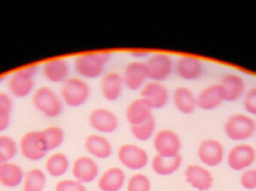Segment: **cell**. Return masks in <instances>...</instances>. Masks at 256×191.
I'll return each mask as SVG.
<instances>
[{"label":"cell","instance_id":"1","mask_svg":"<svg viewBox=\"0 0 256 191\" xmlns=\"http://www.w3.org/2000/svg\"><path fill=\"white\" fill-rule=\"evenodd\" d=\"M111 54L108 52H88L75 58L76 73L84 79H96L103 75Z\"/></svg>","mask_w":256,"mask_h":191},{"label":"cell","instance_id":"2","mask_svg":"<svg viewBox=\"0 0 256 191\" xmlns=\"http://www.w3.org/2000/svg\"><path fill=\"white\" fill-rule=\"evenodd\" d=\"M32 103L34 109L48 118L58 117L64 109L61 96L49 86L36 88L32 94Z\"/></svg>","mask_w":256,"mask_h":191},{"label":"cell","instance_id":"3","mask_svg":"<svg viewBox=\"0 0 256 191\" xmlns=\"http://www.w3.org/2000/svg\"><path fill=\"white\" fill-rule=\"evenodd\" d=\"M38 68L36 65H30L14 72L8 79L7 86L12 97L24 99L34 92L36 77Z\"/></svg>","mask_w":256,"mask_h":191},{"label":"cell","instance_id":"4","mask_svg":"<svg viewBox=\"0 0 256 191\" xmlns=\"http://www.w3.org/2000/svg\"><path fill=\"white\" fill-rule=\"evenodd\" d=\"M224 132L231 141L236 142L248 141L256 133L255 119L245 113H234L226 120Z\"/></svg>","mask_w":256,"mask_h":191},{"label":"cell","instance_id":"5","mask_svg":"<svg viewBox=\"0 0 256 191\" xmlns=\"http://www.w3.org/2000/svg\"><path fill=\"white\" fill-rule=\"evenodd\" d=\"M90 94V85L82 78L69 77L60 88V95L63 103L70 108H78L86 103Z\"/></svg>","mask_w":256,"mask_h":191},{"label":"cell","instance_id":"6","mask_svg":"<svg viewBox=\"0 0 256 191\" xmlns=\"http://www.w3.org/2000/svg\"><path fill=\"white\" fill-rule=\"evenodd\" d=\"M18 147L22 157L32 162L44 159L49 152L42 130L30 131L24 134L18 143Z\"/></svg>","mask_w":256,"mask_h":191},{"label":"cell","instance_id":"7","mask_svg":"<svg viewBox=\"0 0 256 191\" xmlns=\"http://www.w3.org/2000/svg\"><path fill=\"white\" fill-rule=\"evenodd\" d=\"M147 67L148 79L154 82H162L171 76L174 64L172 58L166 53L153 54L144 61Z\"/></svg>","mask_w":256,"mask_h":191},{"label":"cell","instance_id":"8","mask_svg":"<svg viewBox=\"0 0 256 191\" xmlns=\"http://www.w3.org/2000/svg\"><path fill=\"white\" fill-rule=\"evenodd\" d=\"M256 150L248 144H239L233 147L228 152L227 163L234 171H245L255 163Z\"/></svg>","mask_w":256,"mask_h":191},{"label":"cell","instance_id":"9","mask_svg":"<svg viewBox=\"0 0 256 191\" xmlns=\"http://www.w3.org/2000/svg\"><path fill=\"white\" fill-rule=\"evenodd\" d=\"M154 146L159 156L174 158L179 155L182 141L176 132L170 129H162L156 134Z\"/></svg>","mask_w":256,"mask_h":191},{"label":"cell","instance_id":"10","mask_svg":"<svg viewBox=\"0 0 256 191\" xmlns=\"http://www.w3.org/2000/svg\"><path fill=\"white\" fill-rule=\"evenodd\" d=\"M88 123L94 130L100 133H112L120 126L118 117L108 108H96L88 115Z\"/></svg>","mask_w":256,"mask_h":191},{"label":"cell","instance_id":"11","mask_svg":"<svg viewBox=\"0 0 256 191\" xmlns=\"http://www.w3.org/2000/svg\"><path fill=\"white\" fill-rule=\"evenodd\" d=\"M141 98H142L152 110L162 109L165 108L170 99L168 88L162 82H146L142 88Z\"/></svg>","mask_w":256,"mask_h":191},{"label":"cell","instance_id":"12","mask_svg":"<svg viewBox=\"0 0 256 191\" xmlns=\"http://www.w3.org/2000/svg\"><path fill=\"white\" fill-rule=\"evenodd\" d=\"M198 156L206 166L214 168L224 161L225 149L220 141L209 138L202 141L198 147Z\"/></svg>","mask_w":256,"mask_h":191},{"label":"cell","instance_id":"13","mask_svg":"<svg viewBox=\"0 0 256 191\" xmlns=\"http://www.w3.org/2000/svg\"><path fill=\"white\" fill-rule=\"evenodd\" d=\"M124 86L130 91L141 90L148 79L146 62L134 61L128 63L123 74Z\"/></svg>","mask_w":256,"mask_h":191},{"label":"cell","instance_id":"14","mask_svg":"<svg viewBox=\"0 0 256 191\" xmlns=\"http://www.w3.org/2000/svg\"><path fill=\"white\" fill-rule=\"evenodd\" d=\"M118 157L122 164L130 170L142 169L148 161L146 150L130 144H124L120 147Z\"/></svg>","mask_w":256,"mask_h":191},{"label":"cell","instance_id":"15","mask_svg":"<svg viewBox=\"0 0 256 191\" xmlns=\"http://www.w3.org/2000/svg\"><path fill=\"white\" fill-rule=\"evenodd\" d=\"M174 70L178 76L183 80L196 81L202 76L204 64L197 57L185 55L178 59Z\"/></svg>","mask_w":256,"mask_h":191},{"label":"cell","instance_id":"16","mask_svg":"<svg viewBox=\"0 0 256 191\" xmlns=\"http://www.w3.org/2000/svg\"><path fill=\"white\" fill-rule=\"evenodd\" d=\"M42 73L48 82L62 85L69 78L70 66L64 58H54L42 64Z\"/></svg>","mask_w":256,"mask_h":191},{"label":"cell","instance_id":"17","mask_svg":"<svg viewBox=\"0 0 256 191\" xmlns=\"http://www.w3.org/2000/svg\"><path fill=\"white\" fill-rule=\"evenodd\" d=\"M197 107L203 111H213L225 102L220 84H212L203 88L196 95Z\"/></svg>","mask_w":256,"mask_h":191},{"label":"cell","instance_id":"18","mask_svg":"<svg viewBox=\"0 0 256 191\" xmlns=\"http://www.w3.org/2000/svg\"><path fill=\"white\" fill-rule=\"evenodd\" d=\"M225 102H236L242 99L246 93V82L242 76L234 73H228L221 79Z\"/></svg>","mask_w":256,"mask_h":191},{"label":"cell","instance_id":"19","mask_svg":"<svg viewBox=\"0 0 256 191\" xmlns=\"http://www.w3.org/2000/svg\"><path fill=\"white\" fill-rule=\"evenodd\" d=\"M123 76L118 72L110 71L105 73L100 82L102 96L109 102H115L121 97L124 89Z\"/></svg>","mask_w":256,"mask_h":191},{"label":"cell","instance_id":"20","mask_svg":"<svg viewBox=\"0 0 256 191\" xmlns=\"http://www.w3.org/2000/svg\"><path fill=\"white\" fill-rule=\"evenodd\" d=\"M186 182L198 191H208L214 179L210 171L200 165H189L185 171Z\"/></svg>","mask_w":256,"mask_h":191},{"label":"cell","instance_id":"21","mask_svg":"<svg viewBox=\"0 0 256 191\" xmlns=\"http://www.w3.org/2000/svg\"><path fill=\"white\" fill-rule=\"evenodd\" d=\"M152 108L150 105L140 97L130 102L126 108V120L130 126L140 124L153 117Z\"/></svg>","mask_w":256,"mask_h":191},{"label":"cell","instance_id":"22","mask_svg":"<svg viewBox=\"0 0 256 191\" xmlns=\"http://www.w3.org/2000/svg\"><path fill=\"white\" fill-rule=\"evenodd\" d=\"M173 103L176 109L183 114H191L197 107L196 95L190 88L185 86L178 87L172 94Z\"/></svg>","mask_w":256,"mask_h":191},{"label":"cell","instance_id":"23","mask_svg":"<svg viewBox=\"0 0 256 191\" xmlns=\"http://www.w3.org/2000/svg\"><path fill=\"white\" fill-rule=\"evenodd\" d=\"M98 172L97 164L87 156L78 158L72 168L74 177L80 183H91L97 177Z\"/></svg>","mask_w":256,"mask_h":191},{"label":"cell","instance_id":"24","mask_svg":"<svg viewBox=\"0 0 256 191\" xmlns=\"http://www.w3.org/2000/svg\"><path fill=\"white\" fill-rule=\"evenodd\" d=\"M25 173L20 165L6 162L0 168V184L8 189H14L22 184Z\"/></svg>","mask_w":256,"mask_h":191},{"label":"cell","instance_id":"25","mask_svg":"<svg viewBox=\"0 0 256 191\" xmlns=\"http://www.w3.org/2000/svg\"><path fill=\"white\" fill-rule=\"evenodd\" d=\"M85 147L90 154L98 159H108L112 153L110 142L104 137L96 134L87 137Z\"/></svg>","mask_w":256,"mask_h":191},{"label":"cell","instance_id":"26","mask_svg":"<svg viewBox=\"0 0 256 191\" xmlns=\"http://www.w3.org/2000/svg\"><path fill=\"white\" fill-rule=\"evenodd\" d=\"M126 176L122 170L112 168L108 170L99 180L98 186L103 191H118L122 188Z\"/></svg>","mask_w":256,"mask_h":191},{"label":"cell","instance_id":"27","mask_svg":"<svg viewBox=\"0 0 256 191\" xmlns=\"http://www.w3.org/2000/svg\"><path fill=\"white\" fill-rule=\"evenodd\" d=\"M182 162L180 154L174 158H164L156 155L152 161V168L158 175H171L179 169Z\"/></svg>","mask_w":256,"mask_h":191},{"label":"cell","instance_id":"28","mask_svg":"<svg viewBox=\"0 0 256 191\" xmlns=\"http://www.w3.org/2000/svg\"><path fill=\"white\" fill-rule=\"evenodd\" d=\"M70 162L64 153H56L50 155L45 162V169L50 176L58 177L64 175L68 170Z\"/></svg>","mask_w":256,"mask_h":191},{"label":"cell","instance_id":"29","mask_svg":"<svg viewBox=\"0 0 256 191\" xmlns=\"http://www.w3.org/2000/svg\"><path fill=\"white\" fill-rule=\"evenodd\" d=\"M46 175L38 168L25 173L22 182V191H43L46 186Z\"/></svg>","mask_w":256,"mask_h":191},{"label":"cell","instance_id":"30","mask_svg":"<svg viewBox=\"0 0 256 191\" xmlns=\"http://www.w3.org/2000/svg\"><path fill=\"white\" fill-rule=\"evenodd\" d=\"M48 150H56L64 142V131L58 126H50L42 130Z\"/></svg>","mask_w":256,"mask_h":191},{"label":"cell","instance_id":"31","mask_svg":"<svg viewBox=\"0 0 256 191\" xmlns=\"http://www.w3.org/2000/svg\"><path fill=\"white\" fill-rule=\"evenodd\" d=\"M156 129V120L152 117L146 121L130 126L131 133L136 139L140 141H146L152 138Z\"/></svg>","mask_w":256,"mask_h":191},{"label":"cell","instance_id":"32","mask_svg":"<svg viewBox=\"0 0 256 191\" xmlns=\"http://www.w3.org/2000/svg\"><path fill=\"white\" fill-rule=\"evenodd\" d=\"M19 152V147L16 141L12 136L6 134H0V153L7 161H12L16 157Z\"/></svg>","mask_w":256,"mask_h":191},{"label":"cell","instance_id":"33","mask_svg":"<svg viewBox=\"0 0 256 191\" xmlns=\"http://www.w3.org/2000/svg\"><path fill=\"white\" fill-rule=\"evenodd\" d=\"M150 183L148 178L142 174H136L131 177L128 186V191H149Z\"/></svg>","mask_w":256,"mask_h":191},{"label":"cell","instance_id":"34","mask_svg":"<svg viewBox=\"0 0 256 191\" xmlns=\"http://www.w3.org/2000/svg\"><path fill=\"white\" fill-rule=\"evenodd\" d=\"M243 106L246 114L256 116V86L252 87L245 93L243 97Z\"/></svg>","mask_w":256,"mask_h":191},{"label":"cell","instance_id":"35","mask_svg":"<svg viewBox=\"0 0 256 191\" xmlns=\"http://www.w3.org/2000/svg\"><path fill=\"white\" fill-rule=\"evenodd\" d=\"M240 184L246 190L256 189V168L244 171L240 177Z\"/></svg>","mask_w":256,"mask_h":191},{"label":"cell","instance_id":"36","mask_svg":"<svg viewBox=\"0 0 256 191\" xmlns=\"http://www.w3.org/2000/svg\"><path fill=\"white\" fill-rule=\"evenodd\" d=\"M56 191H86L80 182L62 180L56 186Z\"/></svg>","mask_w":256,"mask_h":191},{"label":"cell","instance_id":"37","mask_svg":"<svg viewBox=\"0 0 256 191\" xmlns=\"http://www.w3.org/2000/svg\"><path fill=\"white\" fill-rule=\"evenodd\" d=\"M12 111V110L0 107V134L4 133L10 126Z\"/></svg>","mask_w":256,"mask_h":191},{"label":"cell","instance_id":"38","mask_svg":"<svg viewBox=\"0 0 256 191\" xmlns=\"http://www.w3.org/2000/svg\"><path fill=\"white\" fill-rule=\"evenodd\" d=\"M13 98L9 93L0 91V107L12 110L13 108Z\"/></svg>","mask_w":256,"mask_h":191},{"label":"cell","instance_id":"39","mask_svg":"<svg viewBox=\"0 0 256 191\" xmlns=\"http://www.w3.org/2000/svg\"><path fill=\"white\" fill-rule=\"evenodd\" d=\"M131 55L134 58L142 59L144 58H148L149 52L144 50H134L131 52Z\"/></svg>","mask_w":256,"mask_h":191},{"label":"cell","instance_id":"40","mask_svg":"<svg viewBox=\"0 0 256 191\" xmlns=\"http://www.w3.org/2000/svg\"><path fill=\"white\" fill-rule=\"evenodd\" d=\"M6 162H9V161H7V159L4 158V156H3L2 153H0V168H1Z\"/></svg>","mask_w":256,"mask_h":191},{"label":"cell","instance_id":"41","mask_svg":"<svg viewBox=\"0 0 256 191\" xmlns=\"http://www.w3.org/2000/svg\"></svg>","mask_w":256,"mask_h":191}]
</instances>
